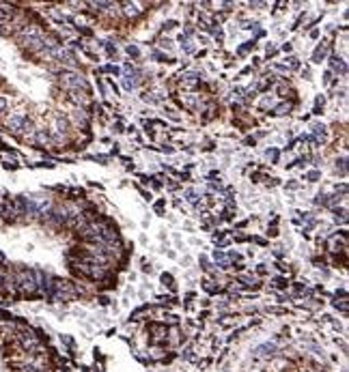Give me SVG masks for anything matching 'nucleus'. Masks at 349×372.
<instances>
[{"label":"nucleus","mask_w":349,"mask_h":372,"mask_svg":"<svg viewBox=\"0 0 349 372\" xmlns=\"http://www.w3.org/2000/svg\"><path fill=\"white\" fill-rule=\"evenodd\" d=\"M125 11H127L129 15H136V13H138V7H136V4H127V9H125Z\"/></svg>","instance_id":"obj_1"}]
</instances>
